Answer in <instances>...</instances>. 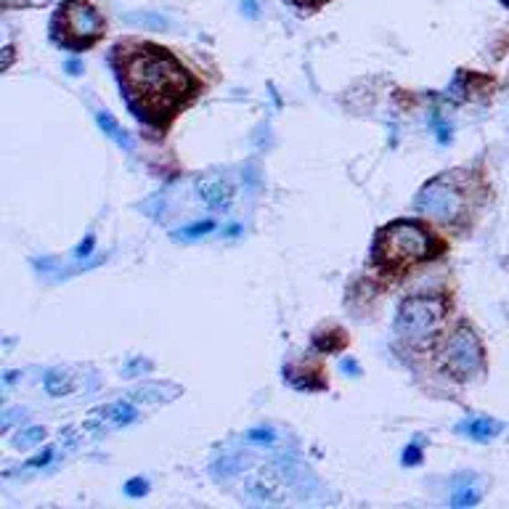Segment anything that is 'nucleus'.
<instances>
[{"label":"nucleus","instance_id":"obj_10","mask_svg":"<svg viewBox=\"0 0 509 509\" xmlns=\"http://www.w3.org/2000/svg\"><path fill=\"white\" fill-rule=\"evenodd\" d=\"M218 228L215 221H199V223H192V226H183L175 231V239H181V242H197L202 236H207V234H213Z\"/></svg>","mask_w":509,"mask_h":509},{"label":"nucleus","instance_id":"obj_13","mask_svg":"<svg viewBox=\"0 0 509 509\" xmlns=\"http://www.w3.org/2000/svg\"><path fill=\"white\" fill-rule=\"evenodd\" d=\"M181 393L178 388L170 390L168 385H146L141 390H136V398H146L149 403H168L170 398H175Z\"/></svg>","mask_w":509,"mask_h":509},{"label":"nucleus","instance_id":"obj_19","mask_svg":"<svg viewBox=\"0 0 509 509\" xmlns=\"http://www.w3.org/2000/svg\"><path fill=\"white\" fill-rule=\"evenodd\" d=\"M51 449H46V452L40 453V456H35V459H32V462H27V467L29 470H35V467H46V464H48V462H51Z\"/></svg>","mask_w":509,"mask_h":509},{"label":"nucleus","instance_id":"obj_12","mask_svg":"<svg viewBox=\"0 0 509 509\" xmlns=\"http://www.w3.org/2000/svg\"><path fill=\"white\" fill-rule=\"evenodd\" d=\"M101 414H104V420H109L112 424H130L136 420L133 403H114L109 409H104Z\"/></svg>","mask_w":509,"mask_h":509},{"label":"nucleus","instance_id":"obj_8","mask_svg":"<svg viewBox=\"0 0 509 509\" xmlns=\"http://www.w3.org/2000/svg\"><path fill=\"white\" fill-rule=\"evenodd\" d=\"M459 432L470 435L473 441H491L502 432V422L491 420V417H470L459 424Z\"/></svg>","mask_w":509,"mask_h":509},{"label":"nucleus","instance_id":"obj_11","mask_svg":"<svg viewBox=\"0 0 509 509\" xmlns=\"http://www.w3.org/2000/svg\"><path fill=\"white\" fill-rule=\"evenodd\" d=\"M46 390H48L51 396H64V393H69V390H72V379H69V374H67L64 369H54V371H48V377H46Z\"/></svg>","mask_w":509,"mask_h":509},{"label":"nucleus","instance_id":"obj_1","mask_svg":"<svg viewBox=\"0 0 509 509\" xmlns=\"http://www.w3.org/2000/svg\"><path fill=\"white\" fill-rule=\"evenodd\" d=\"M192 85L194 80L189 72L160 51H141L125 67V90L130 101L149 112H165L175 107L192 90Z\"/></svg>","mask_w":509,"mask_h":509},{"label":"nucleus","instance_id":"obj_5","mask_svg":"<svg viewBox=\"0 0 509 509\" xmlns=\"http://www.w3.org/2000/svg\"><path fill=\"white\" fill-rule=\"evenodd\" d=\"M61 27H64L69 46H90L104 32V22L90 3L67 0V5L61 11Z\"/></svg>","mask_w":509,"mask_h":509},{"label":"nucleus","instance_id":"obj_17","mask_svg":"<svg viewBox=\"0 0 509 509\" xmlns=\"http://www.w3.org/2000/svg\"><path fill=\"white\" fill-rule=\"evenodd\" d=\"M400 462H403L406 467H414V464H420V462H422V449H420L417 443H411V446H409V449L403 452Z\"/></svg>","mask_w":509,"mask_h":509},{"label":"nucleus","instance_id":"obj_9","mask_svg":"<svg viewBox=\"0 0 509 509\" xmlns=\"http://www.w3.org/2000/svg\"><path fill=\"white\" fill-rule=\"evenodd\" d=\"M96 122H99V125H101V130H104V133H107V136H109L112 141L119 143L122 149H133V139H130V136H128V133L122 130V125H119V122L114 119L112 114L99 112V114H96Z\"/></svg>","mask_w":509,"mask_h":509},{"label":"nucleus","instance_id":"obj_21","mask_svg":"<svg viewBox=\"0 0 509 509\" xmlns=\"http://www.w3.org/2000/svg\"><path fill=\"white\" fill-rule=\"evenodd\" d=\"M67 72H69V75H80V72H83L80 61H67Z\"/></svg>","mask_w":509,"mask_h":509},{"label":"nucleus","instance_id":"obj_18","mask_svg":"<svg viewBox=\"0 0 509 509\" xmlns=\"http://www.w3.org/2000/svg\"><path fill=\"white\" fill-rule=\"evenodd\" d=\"M149 491V483L143 481V478H133V481L125 483V493L128 496H143Z\"/></svg>","mask_w":509,"mask_h":509},{"label":"nucleus","instance_id":"obj_16","mask_svg":"<svg viewBox=\"0 0 509 509\" xmlns=\"http://www.w3.org/2000/svg\"><path fill=\"white\" fill-rule=\"evenodd\" d=\"M247 441L250 443H257V446H268L271 441H276V432L271 427H257V430H250L247 432Z\"/></svg>","mask_w":509,"mask_h":509},{"label":"nucleus","instance_id":"obj_7","mask_svg":"<svg viewBox=\"0 0 509 509\" xmlns=\"http://www.w3.org/2000/svg\"><path fill=\"white\" fill-rule=\"evenodd\" d=\"M197 194L207 207L226 210L236 197V183L228 178L226 172H207L197 181Z\"/></svg>","mask_w":509,"mask_h":509},{"label":"nucleus","instance_id":"obj_14","mask_svg":"<svg viewBox=\"0 0 509 509\" xmlns=\"http://www.w3.org/2000/svg\"><path fill=\"white\" fill-rule=\"evenodd\" d=\"M43 438H46V430H43V427H25V430L14 438V449H32V446H37Z\"/></svg>","mask_w":509,"mask_h":509},{"label":"nucleus","instance_id":"obj_2","mask_svg":"<svg viewBox=\"0 0 509 509\" xmlns=\"http://www.w3.org/2000/svg\"><path fill=\"white\" fill-rule=\"evenodd\" d=\"M446 306L438 297H409L396 316V335L411 348H424L438 338Z\"/></svg>","mask_w":509,"mask_h":509},{"label":"nucleus","instance_id":"obj_3","mask_svg":"<svg viewBox=\"0 0 509 509\" xmlns=\"http://www.w3.org/2000/svg\"><path fill=\"white\" fill-rule=\"evenodd\" d=\"M430 254V234L417 223L398 221L379 231V257L385 265L406 268Z\"/></svg>","mask_w":509,"mask_h":509},{"label":"nucleus","instance_id":"obj_15","mask_svg":"<svg viewBox=\"0 0 509 509\" xmlns=\"http://www.w3.org/2000/svg\"><path fill=\"white\" fill-rule=\"evenodd\" d=\"M478 502H481V493H478L473 485H456V488H453V507H473V504H478Z\"/></svg>","mask_w":509,"mask_h":509},{"label":"nucleus","instance_id":"obj_6","mask_svg":"<svg viewBox=\"0 0 509 509\" xmlns=\"http://www.w3.org/2000/svg\"><path fill=\"white\" fill-rule=\"evenodd\" d=\"M414 207L422 213L424 218L435 221V223H452L462 213V197L459 192L443 183V181H432L427 183L422 192L414 199Z\"/></svg>","mask_w":509,"mask_h":509},{"label":"nucleus","instance_id":"obj_20","mask_svg":"<svg viewBox=\"0 0 509 509\" xmlns=\"http://www.w3.org/2000/svg\"><path fill=\"white\" fill-rule=\"evenodd\" d=\"M93 250V236H88L83 244L78 247V257H88V253Z\"/></svg>","mask_w":509,"mask_h":509},{"label":"nucleus","instance_id":"obj_4","mask_svg":"<svg viewBox=\"0 0 509 509\" xmlns=\"http://www.w3.org/2000/svg\"><path fill=\"white\" fill-rule=\"evenodd\" d=\"M443 367L456 379H470L483 367V345L473 329L459 327L443 348Z\"/></svg>","mask_w":509,"mask_h":509}]
</instances>
